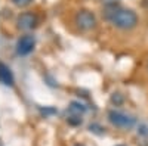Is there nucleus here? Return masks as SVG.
<instances>
[{
    "mask_svg": "<svg viewBox=\"0 0 148 146\" xmlns=\"http://www.w3.org/2000/svg\"><path fill=\"white\" fill-rule=\"evenodd\" d=\"M102 15L107 21H110L116 28L119 30H133L138 25V15L136 12L132 9H126V7H120L119 5H113V6H105Z\"/></svg>",
    "mask_w": 148,
    "mask_h": 146,
    "instance_id": "1",
    "label": "nucleus"
},
{
    "mask_svg": "<svg viewBox=\"0 0 148 146\" xmlns=\"http://www.w3.org/2000/svg\"><path fill=\"white\" fill-rule=\"evenodd\" d=\"M74 22H76V25L79 30L82 31H90L96 27V16L92 10L89 9H82L79 10L76 16H74Z\"/></svg>",
    "mask_w": 148,
    "mask_h": 146,
    "instance_id": "2",
    "label": "nucleus"
},
{
    "mask_svg": "<svg viewBox=\"0 0 148 146\" xmlns=\"http://www.w3.org/2000/svg\"><path fill=\"white\" fill-rule=\"evenodd\" d=\"M108 120H110V123L113 124L114 127L117 128H123V130H129L135 126V118L125 114V112H121V111H116V109H113V111H110L108 112Z\"/></svg>",
    "mask_w": 148,
    "mask_h": 146,
    "instance_id": "3",
    "label": "nucleus"
},
{
    "mask_svg": "<svg viewBox=\"0 0 148 146\" xmlns=\"http://www.w3.org/2000/svg\"><path fill=\"white\" fill-rule=\"evenodd\" d=\"M86 112V106L77 101H74L70 103L67 109V121L71 126H80L83 121V115Z\"/></svg>",
    "mask_w": 148,
    "mask_h": 146,
    "instance_id": "4",
    "label": "nucleus"
},
{
    "mask_svg": "<svg viewBox=\"0 0 148 146\" xmlns=\"http://www.w3.org/2000/svg\"><path fill=\"white\" fill-rule=\"evenodd\" d=\"M15 47H16V55H19V56L30 55L34 50V47H36V39H34V35L25 34V35H22V37H19Z\"/></svg>",
    "mask_w": 148,
    "mask_h": 146,
    "instance_id": "5",
    "label": "nucleus"
},
{
    "mask_svg": "<svg viewBox=\"0 0 148 146\" xmlns=\"http://www.w3.org/2000/svg\"><path fill=\"white\" fill-rule=\"evenodd\" d=\"M37 24H39V18L33 12H22L16 18V27L22 31H30L36 28Z\"/></svg>",
    "mask_w": 148,
    "mask_h": 146,
    "instance_id": "6",
    "label": "nucleus"
},
{
    "mask_svg": "<svg viewBox=\"0 0 148 146\" xmlns=\"http://www.w3.org/2000/svg\"><path fill=\"white\" fill-rule=\"evenodd\" d=\"M0 83L3 84V86H14L15 83V77H14V72H12V69L3 64L0 62Z\"/></svg>",
    "mask_w": 148,
    "mask_h": 146,
    "instance_id": "7",
    "label": "nucleus"
},
{
    "mask_svg": "<svg viewBox=\"0 0 148 146\" xmlns=\"http://www.w3.org/2000/svg\"><path fill=\"white\" fill-rule=\"evenodd\" d=\"M12 3H14L15 6H18V7H25V6H28L33 0H10Z\"/></svg>",
    "mask_w": 148,
    "mask_h": 146,
    "instance_id": "8",
    "label": "nucleus"
},
{
    "mask_svg": "<svg viewBox=\"0 0 148 146\" xmlns=\"http://www.w3.org/2000/svg\"><path fill=\"white\" fill-rule=\"evenodd\" d=\"M111 101H113L116 105H119V103H121V102H123V97L120 96V93H114L113 96H111Z\"/></svg>",
    "mask_w": 148,
    "mask_h": 146,
    "instance_id": "9",
    "label": "nucleus"
},
{
    "mask_svg": "<svg viewBox=\"0 0 148 146\" xmlns=\"http://www.w3.org/2000/svg\"><path fill=\"white\" fill-rule=\"evenodd\" d=\"M104 3V6H113V5H117L119 0H101Z\"/></svg>",
    "mask_w": 148,
    "mask_h": 146,
    "instance_id": "10",
    "label": "nucleus"
},
{
    "mask_svg": "<svg viewBox=\"0 0 148 146\" xmlns=\"http://www.w3.org/2000/svg\"><path fill=\"white\" fill-rule=\"evenodd\" d=\"M74 146H83V145H74Z\"/></svg>",
    "mask_w": 148,
    "mask_h": 146,
    "instance_id": "11",
    "label": "nucleus"
},
{
    "mask_svg": "<svg viewBox=\"0 0 148 146\" xmlns=\"http://www.w3.org/2000/svg\"><path fill=\"white\" fill-rule=\"evenodd\" d=\"M119 146H125V145H119Z\"/></svg>",
    "mask_w": 148,
    "mask_h": 146,
    "instance_id": "12",
    "label": "nucleus"
}]
</instances>
